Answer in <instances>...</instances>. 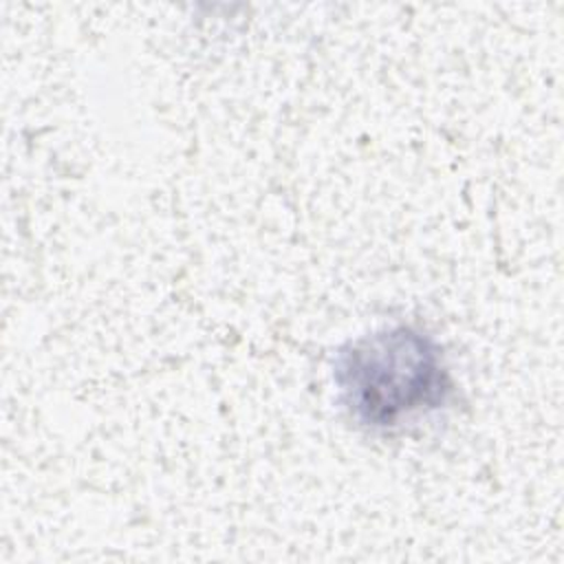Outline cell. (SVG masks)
I'll use <instances>...</instances> for the list:
<instances>
[{
	"label": "cell",
	"instance_id": "6da1fadb",
	"mask_svg": "<svg viewBox=\"0 0 564 564\" xmlns=\"http://www.w3.org/2000/svg\"><path fill=\"white\" fill-rule=\"evenodd\" d=\"M333 379L348 416L372 430L443 408L454 388L438 344L412 326L381 328L346 344Z\"/></svg>",
	"mask_w": 564,
	"mask_h": 564
}]
</instances>
